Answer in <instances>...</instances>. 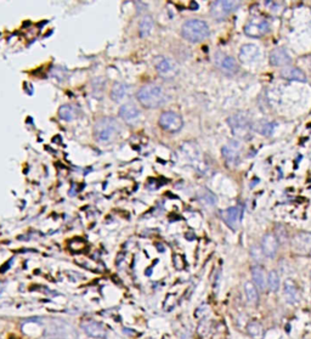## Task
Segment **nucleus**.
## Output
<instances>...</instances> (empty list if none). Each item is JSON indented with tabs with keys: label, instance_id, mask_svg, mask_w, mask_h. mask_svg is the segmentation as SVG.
I'll return each instance as SVG.
<instances>
[{
	"label": "nucleus",
	"instance_id": "nucleus-5",
	"mask_svg": "<svg viewBox=\"0 0 311 339\" xmlns=\"http://www.w3.org/2000/svg\"><path fill=\"white\" fill-rule=\"evenodd\" d=\"M228 123L232 130L233 135L238 139H247L250 136L252 131V124L249 118L246 113H236L228 119Z\"/></svg>",
	"mask_w": 311,
	"mask_h": 339
},
{
	"label": "nucleus",
	"instance_id": "nucleus-1",
	"mask_svg": "<svg viewBox=\"0 0 311 339\" xmlns=\"http://www.w3.org/2000/svg\"><path fill=\"white\" fill-rule=\"evenodd\" d=\"M139 102L146 108H157L166 104V95L163 88L157 84H147L136 94Z\"/></svg>",
	"mask_w": 311,
	"mask_h": 339
},
{
	"label": "nucleus",
	"instance_id": "nucleus-21",
	"mask_svg": "<svg viewBox=\"0 0 311 339\" xmlns=\"http://www.w3.org/2000/svg\"><path fill=\"white\" fill-rule=\"evenodd\" d=\"M252 276H253V285L255 287H258V290L265 291L266 288V280H268V276H266L264 269L259 265H255L252 268Z\"/></svg>",
	"mask_w": 311,
	"mask_h": 339
},
{
	"label": "nucleus",
	"instance_id": "nucleus-19",
	"mask_svg": "<svg viewBox=\"0 0 311 339\" xmlns=\"http://www.w3.org/2000/svg\"><path fill=\"white\" fill-rule=\"evenodd\" d=\"M281 76L285 79H288V81H297L302 82V83H305V82L308 81L307 76H305L302 69L292 66L285 67V68L281 71Z\"/></svg>",
	"mask_w": 311,
	"mask_h": 339
},
{
	"label": "nucleus",
	"instance_id": "nucleus-13",
	"mask_svg": "<svg viewBox=\"0 0 311 339\" xmlns=\"http://www.w3.org/2000/svg\"><path fill=\"white\" fill-rule=\"evenodd\" d=\"M119 117L126 124H135L140 118V111L133 104H125L119 108Z\"/></svg>",
	"mask_w": 311,
	"mask_h": 339
},
{
	"label": "nucleus",
	"instance_id": "nucleus-3",
	"mask_svg": "<svg viewBox=\"0 0 311 339\" xmlns=\"http://www.w3.org/2000/svg\"><path fill=\"white\" fill-rule=\"evenodd\" d=\"M118 122L111 117H104L99 119L94 126V136L99 143H109L119 133Z\"/></svg>",
	"mask_w": 311,
	"mask_h": 339
},
{
	"label": "nucleus",
	"instance_id": "nucleus-16",
	"mask_svg": "<svg viewBox=\"0 0 311 339\" xmlns=\"http://www.w3.org/2000/svg\"><path fill=\"white\" fill-rule=\"evenodd\" d=\"M223 156L228 166H236V164L240 163L241 151H240V146H238V144L231 143L228 144V145L224 146Z\"/></svg>",
	"mask_w": 311,
	"mask_h": 339
},
{
	"label": "nucleus",
	"instance_id": "nucleus-18",
	"mask_svg": "<svg viewBox=\"0 0 311 339\" xmlns=\"http://www.w3.org/2000/svg\"><path fill=\"white\" fill-rule=\"evenodd\" d=\"M292 244L294 251L302 252V253H309L311 251V233H298L293 238Z\"/></svg>",
	"mask_w": 311,
	"mask_h": 339
},
{
	"label": "nucleus",
	"instance_id": "nucleus-2",
	"mask_svg": "<svg viewBox=\"0 0 311 339\" xmlns=\"http://www.w3.org/2000/svg\"><path fill=\"white\" fill-rule=\"evenodd\" d=\"M46 337L51 339H77L73 325L61 318H51L45 326Z\"/></svg>",
	"mask_w": 311,
	"mask_h": 339
},
{
	"label": "nucleus",
	"instance_id": "nucleus-6",
	"mask_svg": "<svg viewBox=\"0 0 311 339\" xmlns=\"http://www.w3.org/2000/svg\"><path fill=\"white\" fill-rule=\"evenodd\" d=\"M155 66L159 76L166 79L174 78L178 74V64L166 56L156 57Z\"/></svg>",
	"mask_w": 311,
	"mask_h": 339
},
{
	"label": "nucleus",
	"instance_id": "nucleus-20",
	"mask_svg": "<svg viewBox=\"0 0 311 339\" xmlns=\"http://www.w3.org/2000/svg\"><path fill=\"white\" fill-rule=\"evenodd\" d=\"M283 292H285V299L287 303L290 304H295L299 300V292H298L297 285L294 283V281L287 280L285 282V287H283Z\"/></svg>",
	"mask_w": 311,
	"mask_h": 339
},
{
	"label": "nucleus",
	"instance_id": "nucleus-26",
	"mask_svg": "<svg viewBox=\"0 0 311 339\" xmlns=\"http://www.w3.org/2000/svg\"><path fill=\"white\" fill-rule=\"evenodd\" d=\"M266 285H268L269 290H270L271 292H277L278 290H280L281 281H280V275H278L277 271L272 270L269 273L268 280H266Z\"/></svg>",
	"mask_w": 311,
	"mask_h": 339
},
{
	"label": "nucleus",
	"instance_id": "nucleus-30",
	"mask_svg": "<svg viewBox=\"0 0 311 339\" xmlns=\"http://www.w3.org/2000/svg\"><path fill=\"white\" fill-rule=\"evenodd\" d=\"M250 255H252L254 261H257V263H263L264 253L263 251H261V247L252 246V248H250Z\"/></svg>",
	"mask_w": 311,
	"mask_h": 339
},
{
	"label": "nucleus",
	"instance_id": "nucleus-11",
	"mask_svg": "<svg viewBox=\"0 0 311 339\" xmlns=\"http://www.w3.org/2000/svg\"><path fill=\"white\" fill-rule=\"evenodd\" d=\"M81 327L89 337L98 339H104L107 337V331L106 328L104 327V325H101L100 322H96V321L94 320L83 321Z\"/></svg>",
	"mask_w": 311,
	"mask_h": 339
},
{
	"label": "nucleus",
	"instance_id": "nucleus-24",
	"mask_svg": "<svg viewBox=\"0 0 311 339\" xmlns=\"http://www.w3.org/2000/svg\"><path fill=\"white\" fill-rule=\"evenodd\" d=\"M77 114H78V112H77V109L74 108L72 105H63V106L60 107L59 109L60 118L67 122L73 121V119L77 117Z\"/></svg>",
	"mask_w": 311,
	"mask_h": 339
},
{
	"label": "nucleus",
	"instance_id": "nucleus-22",
	"mask_svg": "<svg viewBox=\"0 0 311 339\" xmlns=\"http://www.w3.org/2000/svg\"><path fill=\"white\" fill-rule=\"evenodd\" d=\"M126 93H128V86L124 83H116L113 85L111 90V99L114 102H119L121 100H123L125 97Z\"/></svg>",
	"mask_w": 311,
	"mask_h": 339
},
{
	"label": "nucleus",
	"instance_id": "nucleus-29",
	"mask_svg": "<svg viewBox=\"0 0 311 339\" xmlns=\"http://www.w3.org/2000/svg\"><path fill=\"white\" fill-rule=\"evenodd\" d=\"M200 202L201 203H203L205 206H213V204H215L216 198L215 196H214L213 193H210L209 191H205V193L200 194Z\"/></svg>",
	"mask_w": 311,
	"mask_h": 339
},
{
	"label": "nucleus",
	"instance_id": "nucleus-8",
	"mask_svg": "<svg viewBox=\"0 0 311 339\" xmlns=\"http://www.w3.org/2000/svg\"><path fill=\"white\" fill-rule=\"evenodd\" d=\"M270 29V23L268 20L261 19V17H255V19L250 20L245 27V32L247 36L252 37V38H260V37L265 36Z\"/></svg>",
	"mask_w": 311,
	"mask_h": 339
},
{
	"label": "nucleus",
	"instance_id": "nucleus-15",
	"mask_svg": "<svg viewBox=\"0 0 311 339\" xmlns=\"http://www.w3.org/2000/svg\"><path fill=\"white\" fill-rule=\"evenodd\" d=\"M260 57V49L253 44H246L240 50L238 59L243 64H252Z\"/></svg>",
	"mask_w": 311,
	"mask_h": 339
},
{
	"label": "nucleus",
	"instance_id": "nucleus-9",
	"mask_svg": "<svg viewBox=\"0 0 311 339\" xmlns=\"http://www.w3.org/2000/svg\"><path fill=\"white\" fill-rule=\"evenodd\" d=\"M220 216L228 228L236 231L237 229H240L241 220H242V208L241 207H231L225 211H221Z\"/></svg>",
	"mask_w": 311,
	"mask_h": 339
},
{
	"label": "nucleus",
	"instance_id": "nucleus-10",
	"mask_svg": "<svg viewBox=\"0 0 311 339\" xmlns=\"http://www.w3.org/2000/svg\"><path fill=\"white\" fill-rule=\"evenodd\" d=\"M238 6H240L238 1H228V0L214 1L211 4V14L215 19H225L231 12L235 11Z\"/></svg>",
	"mask_w": 311,
	"mask_h": 339
},
{
	"label": "nucleus",
	"instance_id": "nucleus-28",
	"mask_svg": "<svg viewBox=\"0 0 311 339\" xmlns=\"http://www.w3.org/2000/svg\"><path fill=\"white\" fill-rule=\"evenodd\" d=\"M273 129H275V123H271L268 121H260L259 123H257L255 126V130L259 131L263 135L269 136L273 133Z\"/></svg>",
	"mask_w": 311,
	"mask_h": 339
},
{
	"label": "nucleus",
	"instance_id": "nucleus-12",
	"mask_svg": "<svg viewBox=\"0 0 311 339\" xmlns=\"http://www.w3.org/2000/svg\"><path fill=\"white\" fill-rule=\"evenodd\" d=\"M216 66L225 72L226 74H235L238 71V64L236 60L232 56H228V55L216 54L215 56Z\"/></svg>",
	"mask_w": 311,
	"mask_h": 339
},
{
	"label": "nucleus",
	"instance_id": "nucleus-23",
	"mask_svg": "<svg viewBox=\"0 0 311 339\" xmlns=\"http://www.w3.org/2000/svg\"><path fill=\"white\" fill-rule=\"evenodd\" d=\"M153 29V20L150 16H144L141 19L140 24H139V33L141 38H146L150 36L151 31Z\"/></svg>",
	"mask_w": 311,
	"mask_h": 339
},
{
	"label": "nucleus",
	"instance_id": "nucleus-7",
	"mask_svg": "<svg viewBox=\"0 0 311 339\" xmlns=\"http://www.w3.org/2000/svg\"><path fill=\"white\" fill-rule=\"evenodd\" d=\"M183 124V118L180 117V114L175 113V112H164L159 117V126H161V128H163L166 131H170V133H176V131L181 130Z\"/></svg>",
	"mask_w": 311,
	"mask_h": 339
},
{
	"label": "nucleus",
	"instance_id": "nucleus-25",
	"mask_svg": "<svg viewBox=\"0 0 311 339\" xmlns=\"http://www.w3.org/2000/svg\"><path fill=\"white\" fill-rule=\"evenodd\" d=\"M245 293L247 301L250 304H257L259 300V294H258V290L253 282H246L245 283Z\"/></svg>",
	"mask_w": 311,
	"mask_h": 339
},
{
	"label": "nucleus",
	"instance_id": "nucleus-14",
	"mask_svg": "<svg viewBox=\"0 0 311 339\" xmlns=\"http://www.w3.org/2000/svg\"><path fill=\"white\" fill-rule=\"evenodd\" d=\"M278 249V240L272 233H266L261 240V251L264 255L268 258H273L277 253Z\"/></svg>",
	"mask_w": 311,
	"mask_h": 339
},
{
	"label": "nucleus",
	"instance_id": "nucleus-27",
	"mask_svg": "<svg viewBox=\"0 0 311 339\" xmlns=\"http://www.w3.org/2000/svg\"><path fill=\"white\" fill-rule=\"evenodd\" d=\"M247 332L253 339H263L264 338V328L259 322H250L247 326Z\"/></svg>",
	"mask_w": 311,
	"mask_h": 339
},
{
	"label": "nucleus",
	"instance_id": "nucleus-4",
	"mask_svg": "<svg viewBox=\"0 0 311 339\" xmlns=\"http://www.w3.org/2000/svg\"><path fill=\"white\" fill-rule=\"evenodd\" d=\"M181 34L186 41L200 43L209 36V27L202 20H188L183 24Z\"/></svg>",
	"mask_w": 311,
	"mask_h": 339
},
{
	"label": "nucleus",
	"instance_id": "nucleus-17",
	"mask_svg": "<svg viewBox=\"0 0 311 339\" xmlns=\"http://www.w3.org/2000/svg\"><path fill=\"white\" fill-rule=\"evenodd\" d=\"M292 61V57L290 56L288 51L283 48H276L271 51L270 54V64L275 67H281V66H287L288 64H290Z\"/></svg>",
	"mask_w": 311,
	"mask_h": 339
}]
</instances>
